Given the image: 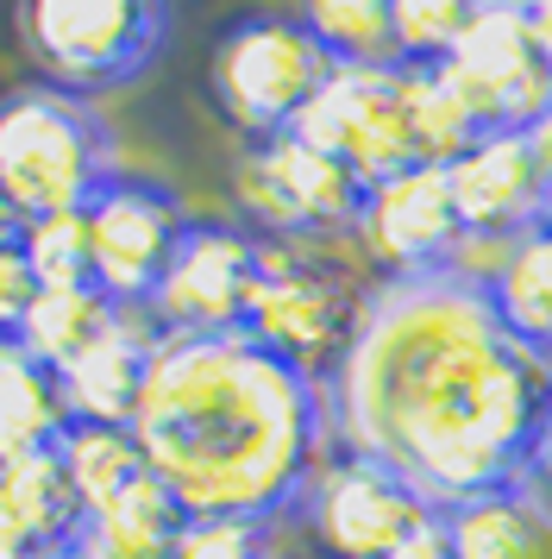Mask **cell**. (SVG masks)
Masks as SVG:
<instances>
[{"label": "cell", "instance_id": "obj_34", "mask_svg": "<svg viewBox=\"0 0 552 559\" xmlns=\"http://www.w3.org/2000/svg\"><path fill=\"white\" fill-rule=\"evenodd\" d=\"M521 139H527V152H533V164H540V177L552 182V114H540V120H533Z\"/></svg>", "mask_w": 552, "mask_h": 559}, {"label": "cell", "instance_id": "obj_13", "mask_svg": "<svg viewBox=\"0 0 552 559\" xmlns=\"http://www.w3.org/2000/svg\"><path fill=\"white\" fill-rule=\"evenodd\" d=\"M351 239L376 277H427L440 271V258L458 239V207H452V182L433 164L396 170L364 189Z\"/></svg>", "mask_w": 552, "mask_h": 559}, {"label": "cell", "instance_id": "obj_9", "mask_svg": "<svg viewBox=\"0 0 552 559\" xmlns=\"http://www.w3.org/2000/svg\"><path fill=\"white\" fill-rule=\"evenodd\" d=\"M440 76L465 95L483 132H527L552 114V70L533 57L527 7L515 0H483L465 13L458 45L440 57Z\"/></svg>", "mask_w": 552, "mask_h": 559}, {"label": "cell", "instance_id": "obj_32", "mask_svg": "<svg viewBox=\"0 0 552 559\" xmlns=\"http://www.w3.org/2000/svg\"><path fill=\"white\" fill-rule=\"evenodd\" d=\"M527 38H533V57L552 70V0H533L527 7Z\"/></svg>", "mask_w": 552, "mask_h": 559}, {"label": "cell", "instance_id": "obj_7", "mask_svg": "<svg viewBox=\"0 0 552 559\" xmlns=\"http://www.w3.org/2000/svg\"><path fill=\"white\" fill-rule=\"evenodd\" d=\"M232 202L264 239H333L351 233L364 182L351 177L346 157L308 145L296 132H276L232 157Z\"/></svg>", "mask_w": 552, "mask_h": 559}, {"label": "cell", "instance_id": "obj_33", "mask_svg": "<svg viewBox=\"0 0 552 559\" xmlns=\"http://www.w3.org/2000/svg\"><path fill=\"white\" fill-rule=\"evenodd\" d=\"M38 554H45V547H38V540H32L7 509H0V559H38Z\"/></svg>", "mask_w": 552, "mask_h": 559}, {"label": "cell", "instance_id": "obj_27", "mask_svg": "<svg viewBox=\"0 0 552 559\" xmlns=\"http://www.w3.org/2000/svg\"><path fill=\"white\" fill-rule=\"evenodd\" d=\"M170 559H276L271 522H245V515H189L176 534Z\"/></svg>", "mask_w": 552, "mask_h": 559}, {"label": "cell", "instance_id": "obj_37", "mask_svg": "<svg viewBox=\"0 0 552 559\" xmlns=\"http://www.w3.org/2000/svg\"><path fill=\"white\" fill-rule=\"evenodd\" d=\"M540 227H552V182H547V207H540Z\"/></svg>", "mask_w": 552, "mask_h": 559}, {"label": "cell", "instance_id": "obj_19", "mask_svg": "<svg viewBox=\"0 0 552 559\" xmlns=\"http://www.w3.org/2000/svg\"><path fill=\"white\" fill-rule=\"evenodd\" d=\"M0 509L20 522L38 547H63L82 522V497L63 478V459L57 447H38V453L0 459Z\"/></svg>", "mask_w": 552, "mask_h": 559}, {"label": "cell", "instance_id": "obj_20", "mask_svg": "<svg viewBox=\"0 0 552 559\" xmlns=\"http://www.w3.org/2000/svg\"><path fill=\"white\" fill-rule=\"evenodd\" d=\"M63 396L38 358L20 353V340H0V459L38 453L63 433Z\"/></svg>", "mask_w": 552, "mask_h": 559}, {"label": "cell", "instance_id": "obj_14", "mask_svg": "<svg viewBox=\"0 0 552 559\" xmlns=\"http://www.w3.org/2000/svg\"><path fill=\"white\" fill-rule=\"evenodd\" d=\"M157 346H164V328L151 321V308H113V321L88 340V353H75L57 371L63 415L70 421H100V428H132Z\"/></svg>", "mask_w": 552, "mask_h": 559}, {"label": "cell", "instance_id": "obj_5", "mask_svg": "<svg viewBox=\"0 0 552 559\" xmlns=\"http://www.w3.org/2000/svg\"><path fill=\"white\" fill-rule=\"evenodd\" d=\"M20 45L45 88L95 102L139 82L164 51V13L145 0H25Z\"/></svg>", "mask_w": 552, "mask_h": 559}, {"label": "cell", "instance_id": "obj_36", "mask_svg": "<svg viewBox=\"0 0 552 559\" xmlns=\"http://www.w3.org/2000/svg\"><path fill=\"white\" fill-rule=\"evenodd\" d=\"M38 559H82V554H75L70 540H63V547H45V554H38Z\"/></svg>", "mask_w": 552, "mask_h": 559}, {"label": "cell", "instance_id": "obj_17", "mask_svg": "<svg viewBox=\"0 0 552 559\" xmlns=\"http://www.w3.org/2000/svg\"><path fill=\"white\" fill-rule=\"evenodd\" d=\"M182 522H189V515H182V503H176L170 490L145 472V478L125 484L120 497L82 509L70 547L82 559H170Z\"/></svg>", "mask_w": 552, "mask_h": 559}, {"label": "cell", "instance_id": "obj_15", "mask_svg": "<svg viewBox=\"0 0 552 559\" xmlns=\"http://www.w3.org/2000/svg\"><path fill=\"white\" fill-rule=\"evenodd\" d=\"M446 182H452L458 227H483V233L540 227L547 177H540V164H533L521 132H477L471 152L446 164Z\"/></svg>", "mask_w": 552, "mask_h": 559}, {"label": "cell", "instance_id": "obj_12", "mask_svg": "<svg viewBox=\"0 0 552 559\" xmlns=\"http://www.w3.org/2000/svg\"><path fill=\"white\" fill-rule=\"evenodd\" d=\"M289 132L333 157H346L351 177L364 182V189L421 164L415 139H408V120H401L396 63H333L326 82L314 88V102L296 114Z\"/></svg>", "mask_w": 552, "mask_h": 559}, {"label": "cell", "instance_id": "obj_24", "mask_svg": "<svg viewBox=\"0 0 552 559\" xmlns=\"http://www.w3.org/2000/svg\"><path fill=\"white\" fill-rule=\"evenodd\" d=\"M326 63H396V32H389V0H314L301 13Z\"/></svg>", "mask_w": 552, "mask_h": 559}, {"label": "cell", "instance_id": "obj_4", "mask_svg": "<svg viewBox=\"0 0 552 559\" xmlns=\"http://www.w3.org/2000/svg\"><path fill=\"white\" fill-rule=\"evenodd\" d=\"M339 239V233H333ZM333 239H257V283L245 302V340L321 383L351 340L358 296L376 283L364 258H333Z\"/></svg>", "mask_w": 552, "mask_h": 559}, {"label": "cell", "instance_id": "obj_1", "mask_svg": "<svg viewBox=\"0 0 552 559\" xmlns=\"http://www.w3.org/2000/svg\"><path fill=\"white\" fill-rule=\"evenodd\" d=\"M321 396L333 447L396 465L433 509H452L527 472L552 365L508 340L490 296L440 271L376 277Z\"/></svg>", "mask_w": 552, "mask_h": 559}, {"label": "cell", "instance_id": "obj_30", "mask_svg": "<svg viewBox=\"0 0 552 559\" xmlns=\"http://www.w3.org/2000/svg\"><path fill=\"white\" fill-rule=\"evenodd\" d=\"M383 559H452V540H446V522L433 515L427 528H415L408 540H401L396 554H383Z\"/></svg>", "mask_w": 552, "mask_h": 559}, {"label": "cell", "instance_id": "obj_25", "mask_svg": "<svg viewBox=\"0 0 552 559\" xmlns=\"http://www.w3.org/2000/svg\"><path fill=\"white\" fill-rule=\"evenodd\" d=\"M20 258L32 264L38 289H75V283H88V214H45V221H25Z\"/></svg>", "mask_w": 552, "mask_h": 559}, {"label": "cell", "instance_id": "obj_18", "mask_svg": "<svg viewBox=\"0 0 552 559\" xmlns=\"http://www.w3.org/2000/svg\"><path fill=\"white\" fill-rule=\"evenodd\" d=\"M396 95H401V120L415 139V157L446 170L452 157H465L477 145V114L465 107V95L440 76V63H396Z\"/></svg>", "mask_w": 552, "mask_h": 559}, {"label": "cell", "instance_id": "obj_29", "mask_svg": "<svg viewBox=\"0 0 552 559\" xmlns=\"http://www.w3.org/2000/svg\"><path fill=\"white\" fill-rule=\"evenodd\" d=\"M32 302H38V277L13 246V252H0V340H20Z\"/></svg>", "mask_w": 552, "mask_h": 559}, {"label": "cell", "instance_id": "obj_16", "mask_svg": "<svg viewBox=\"0 0 552 559\" xmlns=\"http://www.w3.org/2000/svg\"><path fill=\"white\" fill-rule=\"evenodd\" d=\"M440 522L452 559H552V497L527 472L515 484L440 509Z\"/></svg>", "mask_w": 552, "mask_h": 559}, {"label": "cell", "instance_id": "obj_23", "mask_svg": "<svg viewBox=\"0 0 552 559\" xmlns=\"http://www.w3.org/2000/svg\"><path fill=\"white\" fill-rule=\"evenodd\" d=\"M113 321V302L100 296L95 283H75V289H38V302L20 328V353L38 358L50 378L70 365L75 353H88V340Z\"/></svg>", "mask_w": 552, "mask_h": 559}, {"label": "cell", "instance_id": "obj_21", "mask_svg": "<svg viewBox=\"0 0 552 559\" xmlns=\"http://www.w3.org/2000/svg\"><path fill=\"white\" fill-rule=\"evenodd\" d=\"M490 302H496L508 340L552 358V227H527L515 239V258H508L502 283L490 289Z\"/></svg>", "mask_w": 552, "mask_h": 559}, {"label": "cell", "instance_id": "obj_3", "mask_svg": "<svg viewBox=\"0 0 552 559\" xmlns=\"http://www.w3.org/2000/svg\"><path fill=\"white\" fill-rule=\"evenodd\" d=\"M120 170V145L95 102H75L45 82L0 95V195L20 221L82 214Z\"/></svg>", "mask_w": 552, "mask_h": 559}, {"label": "cell", "instance_id": "obj_6", "mask_svg": "<svg viewBox=\"0 0 552 559\" xmlns=\"http://www.w3.org/2000/svg\"><path fill=\"white\" fill-rule=\"evenodd\" d=\"M326 70L333 63L314 45V32L301 26V13L296 20L264 13V20H239L232 32H220V45L207 57V95L226 127L264 145L296 127V114L314 102Z\"/></svg>", "mask_w": 552, "mask_h": 559}, {"label": "cell", "instance_id": "obj_2", "mask_svg": "<svg viewBox=\"0 0 552 559\" xmlns=\"http://www.w3.org/2000/svg\"><path fill=\"white\" fill-rule=\"evenodd\" d=\"M132 433L145 472L182 503V515H245L271 528L301 503L333 447L321 383L251 346L245 333H164Z\"/></svg>", "mask_w": 552, "mask_h": 559}, {"label": "cell", "instance_id": "obj_10", "mask_svg": "<svg viewBox=\"0 0 552 559\" xmlns=\"http://www.w3.org/2000/svg\"><path fill=\"white\" fill-rule=\"evenodd\" d=\"M82 214H88V283L113 308H151L157 277L189 227L176 189L139 170H120Z\"/></svg>", "mask_w": 552, "mask_h": 559}, {"label": "cell", "instance_id": "obj_35", "mask_svg": "<svg viewBox=\"0 0 552 559\" xmlns=\"http://www.w3.org/2000/svg\"><path fill=\"white\" fill-rule=\"evenodd\" d=\"M20 233H25V221L13 214V202L0 195V252H13V246H20Z\"/></svg>", "mask_w": 552, "mask_h": 559}, {"label": "cell", "instance_id": "obj_26", "mask_svg": "<svg viewBox=\"0 0 552 559\" xmlns=\"http://www.w3.org/2000/svg\"><path fill=\"white\" fill-rule=\"evenodd\" d=\"M471 0H396L389 32H396V63H440L465 32Z\"/></svg>", "mask_w": 552, "mask_h": 559}, {"label": "cell", "instance_id": "obj_38", "mask_svg": "<svg viewBox=\"0 0 552 559\" xmlns=\"http://www.w3.org/2000/svg\"><path fill=\"white\" fill-rule=\"evenodd\" d=\"M547 365H552V358H547Z\"/></svg>", "mask_w": 552, "mask_h": 559}, {"label": "cell", "instance_id": "obj_28", "mask_svg": "<svg viewBox=\"0 0 552 559\" xmlns=\"http://www.w3.org/2000/svg\"><path fill=\"white\" fill-rule=\"evenodd\" d=\"M515 239L521 233H483V227H458L452 239V252L440 258V277L458 283V289H477V296H490L508 271V258H515Z\"/></svg>", "mask_w": 552, "mask_h": 559}, {"label": "cell", "instance_id": "obj_11", "mask_svg": "<svg viewBox=\"0 0 552 559\" xmlns=\"http://www.w3.org/2000/svg\"><path fill=\"white\" fill-rule=\"evenodd\" d=\"M257 283V233L232 221H195L176 239L170 264L151 296V321L170 340H220L245 328V302Z\"/></svg>", "mask_w": 552, "mask_h": 559}, {"label": "cell", "instance_id": "obj_31", "mask_svg": "<svg viewBox=\"0 0 552 559\" xmlns=\"http://www.w3.org/2000/svg\"><path fill=\"white\" fill-rule=\"evenodd\" d=\"M527 478L540 484L552 497V396H547V408H540V428H533V447H527Z\"/></svg>", "mask_w": 552, "mask_h": 559}, {"label": "cell", "instance_id": "obj_22", "mask_svg": "<svg viewBox=\"0 0 552 559\" xmlns=\"http://www.w3.org/2000/svg\"><path fill=\"white\" fill-rule=\"evenodd\" d=\"M63 459V478L82 497V509L120 497L132 478H145V453L132 428H100V421H63V433L50 440Z\"/></svg>", "mask_w": 552, "mask_h": 559}, {"label": "cell", "instance_id": "obj_8", "mask_svg": "<svg viewBox=\"0 0 552 559\" xmlns=\"http://www.w3.org/2000/svg\"><path fill=\"white\" fill-rule=\"evenodd\" d=\"M296 515L326 559H383L396 554L415 528H427L440 509L427 503L396 465H383L371 453L326 447V459L314 465V478L301 490Z\"/></svg>", "mask_w": 552, "mask_h": 559}]
</instances>
